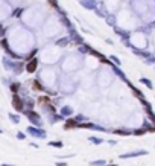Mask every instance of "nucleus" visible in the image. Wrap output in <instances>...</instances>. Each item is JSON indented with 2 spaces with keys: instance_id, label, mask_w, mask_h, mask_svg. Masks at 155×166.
<instances>
[{
  "instance_id": "f03ea898",
  "label": "nucleus",
  "mask_w": 155,
  "mask_h": 166,
  "mask_svg": "<svg viewBox=\"0 0 155 166\" xmlns=\"http://www.w3.org/2000/svg\"><path fill=\"white\" fill-rule=\"evenodd\" d=\"M35 69H37V60H32V61L28 64V72H31V73H32Z\"/></svg>"
},
{
  "instance_id": "39448f33",
  "label": "nucleus",
  "mask_w": 155,
  "mask_h": 166,
  "mask_svg": "<svg viewBox=\"0 0 155 166\" xmlns=\"http://www.w3.org/2000/svg\"><path fill=\"white\" fill-rule=\"evenodd\" d=\"M9 117L12 119V122H15V123L19 122V116H15V114H9Z\"/></svg>"
},
{
  "instance_id": "7ed1b4c3",
  "label": "nucleus",
  "mask_w": 155,
  "mask_h": 166,
  "mask_svg": "<svg viewBox=\"0 0 155 166\" xmlns=\"http://www.w3.org/2000/svg\"><path fill=\"white\" fill-rule=\"evenodd\" d=\"M14 107H15L17 110H22V107H23V105H20V101H19L17 96H14Z\"/></svg>"
},
{
  "instance_id": "423d86ee",
  "label": "nucleus",
  "mask_w": 155,
  "mask_h": 166,
  "mask_svg": "<svg viewBox=\"0 0 155 166\" xmlns=\"http://www.w3.org/2000/svg\"><path fill=\"white\" fill-rule=\"evenodd\" d=\"M90 140H91V142H94V143H100V142H102L100 139H96V137H90Z\"/></svg>"
},
{
  "instance_id": "20e7f679",
  "label": "nucleus",
  "mask_w": 155,
  "mask_h": 166,
  "mask_svg": "<svg viewBox=\"0 0 155 166\" xmlns=\"http://www.w3.org/2000/svg\"><path fill=\"white\" fill-rule=\"evenodd\" d=\"M50 146H55V148H61V146H62V142H50Z\"/></svg>"
},
{
  "instance_id": "f257e3e1",
  "label": "nucleus",
  "mask_w": 155,
  "mask_h": 166,
  "mask_svg": "<svg viewBox=\"0 0 155 166\" xmlns=\"http://www.w3.org/2000/svg\"><path fill=\"white\" fill-rule=\"evenodd\" d=\"M28 131H31V134H34V136L44 137V133H43L41 130H37V128H34V126H29V130H28Z\"/></svg>"
}]
</instances>
